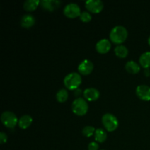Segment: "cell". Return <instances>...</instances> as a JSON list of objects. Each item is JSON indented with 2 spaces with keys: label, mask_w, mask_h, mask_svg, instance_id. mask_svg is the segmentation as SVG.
Wrapping results in <instances>:
<instances>
[{
  "label": "cell",
  "mask_w": 150,
  "mask_h": 150,
  "mask_svg": "<svg viewBox=\"0 0 150 150\" xmlns=\"http://www.w3.org/2000/svg\"><path fill=\"white\" fill-rule=\"evenodd\" d=\"M127 31L122 26H117L111 29L110 32V40L115 44H121L126 40L127 38Z\"/></svg>",
  "instance_id": "6da1fadb"
},
{
  "label": "cell",
  "mask_w": 150,
  "mask_h": 150,
  "mask_svg": "<svg viewBox=\"0 0 150 150\" xmlns=\"http://www.w3.org/2000/svg\"><path fill=\"white\" fill-rule=\"evenodd\" d=\"M82 82V79L77 73H71L67 74L64 79V84L66 88L70 90H76L79 89Z\"/></svg>",
  "instance_id": "7a4b0ae2"
},
{
  "label": "cell",
  "mask_w": 150,
  "mask_h": 150,
  "mask_svg": "<svg viewBox=\"0 0 150 150\" xmlns=\"http://www.w3.org/2000/svg\"><path fill=\"white\" fill-rule=\"evenodd\" d=\"M89 106L84 99L81 98H76L72 103V111L77 116H83L87 113Z\"/></svg>",
  "instance_id": "3957f363"
},
{
  "label": "cell",
  "mask_w": 150,
  "mask_h": 150,
  "mask_svg": "<svg viewBox=\"0 0 150 150\" xmlns=\"http://www.w3.org/2000/svg\"><path fill=\"white\" fill-rule=\"evenodd\" d=\"M102 122L104 127L108 131L113 132L117 129L119 121L117 117L111 114H105L102 117Z\"/></svg>",
  "instance_id": "277c9868"
},
{
  "label": "cell",
  "mask_w": 150,
  "mask_h": 150,
  "mask_svg": "<svg viewBox=\"0 0 150 150\" xmlns=\"http://www.w3.org/2000/svg\"><path fill=\"white\" fill-rule=\"evenodd\" d=\"M1 121L2 124L8 128H14L18 123L17 117L11 111H4L1 115Z\"/></svg>",
  "instance_id": "5b68a950"
},
{
  "label": "cell",
  "mask_w": 150,
  "mask_h": 150,
  "mask_svg": "<svg viewBox=\"0 0 150 150\" xmlns=\"http://www.w3.org/2000/svg\"><path fill=\"white\" fill-rule=\"evenodd\" d=\"M64 14L69 18H75L76 17H80L81 12V8L76 3H70L67 4L64 8Z\"/></svg>",
  "instance_id": "8992f818"
},
{
  "label": "cell",
  "mask_w": 150,
  "mask_h": 150,
  "mask_svg": "<svg viewBox=\"0 0 150 150\" xmlns=\"http://www.w3.org/2000/svg\"><path fill=\"white\" fill-rule=\"evenodd\" d=\"M86 8L93 13H99L103 9V3L100 0H87L85 2Z\"/></svg>",
  "instance_id": "52a82bcc"
},
{
  "label": "cell",
  "mask_w": 150,
  "mask_h": 150,
  "mask_svg": "<svg viewBox=\"0 0 150 150\" xmlns=\"http://www.w3.org/2000/svg\"><path fill=\"white\" fill-rule=\"evenodd\" d=\"M94 69V64L91 61L88 59H84L79 64L78 67V70L79 73L83 76L90 74Z\"/></svg>",
  "instance_id": "ba28073f"
},
{
  "label": "cell",
  "mask_w": 150,
  "mask_h": 150,
  "mask_svg": "<svg viewBox=\"0 0 150 150\" xmlns=\"http://www.w3.org/2000/svg\"><path fill=\"white\" fill-rule=\"evenodd\" d=\"M136 95L141 100L144 101L150 100V87L146 85H139L136 88Z\"/></svg>",
  "instance_id": "9c48e42d"
},
{
  "label": "cell",
  "mask_w": 150,
  "mask_h": 150,
  "mask_svg": "<svg viewBox=\"0 0 150 150\" xmlns=\"http://www.w3.org/2000/svg\"><path fill=\"white\" fill-rule=\"evenodd\" d=\"M111 42L107 39H102L98 41L96 44V50L100 54H106L111 49Z\"/></svg>",
  "instance_id": "30bf717a"
},
{
  "label": "cell",
  "mask_w": 150,
  "mask_h": 150,
  "mask_svg": "<svg viewBox=\"0 0 150 150\" xmlns=\"http://www.w3.org/2000/svg\"><path fill=\"white\" fill-rule=\"evenodd\" d=\"M40 4L43 9L52 12L59 7L61 1L57 0H42L40 1Z\"/></svg>",
  "instance_id": "8fae6325"
},
{
  "label": "cell",
  "mask_w": 150,
  "mask_h": 150,
  "mask_svg": "<svg viewBox=\"0 0 150 150\" xmlns=\"http://www.w3.org/2000/svg\"><path fill=\"white\" fill-rule=\"evenodd\" d=\"M83 97L88 101H95L99 98L100 92L95 88H88L83 92Z\"/></svg>",
  "instance_id": "7c38bea8"
},
{
  "label": "cell",
  "mask_w": 150,
  "mask_h": 150,
  "mask_svg": "<svg viewBox=\"0 0 150 150\" xmlns=\"http://www.w3.org/2000/svg\"><path fill=\"white\" fill-rule=\"evenodd\" d=\"M35 23V18L32 15L26 14L21 19V25L24 28H30Z\"/></svg>",
  "instance_id": "4fadbf2b"
},
{
  "label": "cell",
  "mask_w": 150,
  "mask_h": 150,
  "mask_svg": "<svg viewBox=\"0 0 150 150\" xmlns=\"http://www.w3.org/2000/svg\"><path fill=\"white\" fill-rule=\"evenodd\" d=\"M32 123V118L29 115H23L18 120V126L23 130L28 128Z\"/></svg>",
  "instance_id": "5bb4252c"
},
{
  "label": "cell",
  "mask_w": 150,
  "mask_h": 150,
  "mask_svg": "<svg viewBox=\"0 0 150 150\" xmlns=\"http://www.w3.org/2000/svg\"><path fill=\"white\" fill-rule=\"evenodd\" d=\"M139 63L142 67L149 69L150 67V51H146L141 55L139 58Z\"/></svg>",
  "instance_id": "9a60e30c"
},
{
  "label": "cell",
  "mask_w": 150,
  "mask_h": 150,
  "mask_svg": "<svg viewBox=\"0 0 150 150\" xmlns=\"http://www.w3.org/2000/svg\"><path fill=\"white\" fill-rule=\"evenodd\" d=\"M125 69L131 74H136L140 71V66L134 61H129L126 63Z\"/></svg>",
  "instance_id": "2e32d148"
},
{
  "label": "cell",
  "mask_w": 150,
  "mask_h": 150,
  "mask_svg": "<svg viewBox=\"0 0 150 150\" xmlns=\"http://www.w3.org/2000/svg\"><path fill=\"white\" fill-rule=\"evenodd\" d=\"M40 4L39 0H27L23 3V8L26 11H34Z\"/></svg>",
  "instance_id": "e0dca14e"
},
{
  "label": "cell",
  "mask_w": 150,
  "mask_h": 150,
  "mask_svg": "<svg viewBox=\"0 0 150 150\" xmlns=\"http://www.w3.org/2000/svg\"><path fill=\"white\" fill-rule=\"evenodd\" d=\"M107 139V134L105 130L102 128L96 129L95 132V139L99 143H103Z\"/></svg>",
  "instance_id": "ac0fdd59"
},
{
  "label": "cell",
  "mask_w": 150,
  "mask_h": 150,
  "mask_svg": "<svg viewBox=\"0 0 150 150\" xmlns=\"http://www.w3.org/2000/svg\"><path fill=\"white\" fill-rule=\"evenodd\" d=\"M115 54L120 58H125L128 55V49L125 45H117L114 49Z\"/></svg>",
  "instance_id": "d6986e66"
},
{
  "label": "cell",
  "mask_w": 150,
  "mask_h": 150,
  "mask_svg": "<svg viewBox=\"0 0 150 150\" xmlns=\"http://www.w3.org/2000/svg\"><path fill=\"white\" fill-rule=\"evenodd\" d=\"M56 98L58 102L59 103H64L68 98V92L65 89H62L57 92Z\"/></svg>",
  "instance_id": "ffe728a7"
},
{
  "label": "cell",
  "mask_w": 150,
  "mask_h": 150,
  "mask_svg": "<svg viewBox=\"0 0 150 150\" xmlns=\"http://www.w3.org/2000/svg\"><path fill=\"white\" fill-rule=\"evenodd\" d=\"M95 128L92 126H86L82 130V133L86 137H91L95 133Z\"/></svg>",
  "instance_id": "44dd1931"
},
{
  "label": "cell",
  "mask_w": 150,
  "mask_h": 150,
  "mask_svg": "<svg viewBox=\"0 0 150 150\" xmlns=\"http://www.w3.org/2000/svg\"><path fill=\"white\" fill-rule=\"evenodd\" d=\"M80 19L83 22H89L91 21V19H92V16H91L89 12L83 11L81 14Z\"/></svg>",
  "instance_id": "7402d4cb"
},
{
  "label": "cell",
  "mask_w": 150,
  "mask_h": 150,
  "mask_svg": "<svg viewBox=\"0 0 150 150\" xmlns=\"http://www.w3.org/2000/svg\"><path fill=\"white\" fill-rule=\"evenodd\" d=\"M98 149H99V145L95 142H91L88 145V150H98Z\"/></svg>",
  "instance_id": "603a6c76"
},
{
  "label": "cell",
  "mask_w": 150,
  "mask_h": 150,
  "mask_svg": "<svg viewBox=\"0 0 150 150\" xmlns=\"http://www.w3.org/2000/svg\"><path fill=\"white\" fill-rule=\"evenodd\" d=\"M7 141V136L4 132H1L0 133V143L4 144L6 143Z\"/></svg>",
  "instance_id": "cb8c5ba5"
},
{
  "label": "cell",
  "mask_w": 150,
  "mask_h": 150,
  "mask_svg": "<svg viewBox=\"0 0 150 150\" xmlns=\"http://www.w3.org/2000/svg\"><path fill=\"white\" fill-rule=\"evenodd\" d=\"M81 90L80 89H77L75 90V96H79V95L81 94Z\"/></svg>",
  "instance_id": "d4e9b609"
},
{
  "label": "cell",
  "mask_w": 150,
  "mask_h": 150,
  "mask_svg": "<svg viewBox=\"0 0 150 150\" xmlns=\"http://www.w3.org/2000/svg\"><path fill=\"white\" fill-rule=\"evenodd\" d=\"M144 74H145V76H147V77L150 76V71H149V69H146V70H144Z\"/></svg>",
  "instance_id": "484cf974"
},
{
  "label": "cell",
  "mask_w": 150,
  "mask_h": 150,
  "mask_svg": "<svg viewBox=\"0 0 150 150\" xmlns=\"http://www.w3.org/2000/svg\"><path fill=\"white\" fill-rule=\"evenodd\" d=\"M148 43H149V45H150V36H149V39H148Z\"/></svg>",
  "instance_id": "4316f807"
}]
</instances>
